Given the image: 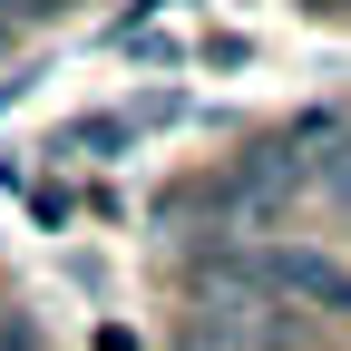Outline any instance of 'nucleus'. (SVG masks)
Here are the masks:
<instances>
[{"label": "nucleus", "mask_w": 351, "mask_h": 351, "mask_svg": "<svg viewBox=\"0 0 351 351\" xmlns=\"http://www.w3.org/2000/svg\"><path fill=\"white\" fill-rule=\"evenodd\" d=\"M225 186H234V205L254 215V225H274V215L313 186V166L293 156V137H263V147H244V156L225 166Z\"/></svg>", "instance_id": "f257e3e1"}, {"label": "nucleus", "mask_w": 351, "mask_h": 351, "mask_svg": "<svg viewBox=\"0 0 351 351\" xmlns=\"http://www.w3.org/2000/svg\"><path fill=\"white\" fill-rule=\"evenodd\" d=\"M263 283L274 293H293V302H313V313H351V263L341 254H313V244H274L263 254Z\"/></svg>", "instance_id": "f03ea898"}, {"label": "nucleus", "mask_w": 351, "mask_h": 351, "mask_svg": "<svg viewBox=\"0 0 351 351\" xmlns=\"http://www.w3.org/2000/svg\"><path fill=\"white\" fill-rule=\"evenodd\" d=\"M313 186H322V195H332V205L351 215V137H332V147L313 156Z\"/></svg>", "instance_id": "7ed1b4c3"}, {"label": "nucleus", "mask_w": 351, "mask_h": 351, "mask_svg": "<svg viewBox=\"0 0 351 351\" xmlns=\"http://www.w3.org/2000/svg\"><path fill=\"white\" fill-rule=\"evenodd\" d=\"M0 351H39V332L29 322H0Z\"/></svg>", "instance_id": "20e7f679"}, {"label": "nucleus", "mask_w": 351, "mask_h": 351, "mask_svg": "<svg viewBox=\"0 0 351 351\" xmlns=\"http://www.w3.org/2000/svg\"><path fill=\"white\" fill-rule=\"evenodd\" d=\"M20 88H29V78H0V108H10V98H20Z\"/></svg>", "instance_id": "39448f33"}, {"label": "nucleus", "mask_w": 351, "mask_h": 351, "mask_svg": "<svg viewBox=\"0 0 351 351\" xmlns=\"http://www.w3.org/2000/svg\"><path fill=\"white\" fill-rule=\"evenodd\" d=\"M332 10H351V0H332Z\"/></svg>", "instance_id": "423d86ee"}, {"label": "nucleus", "mask_w": 351, "mask_h": 351, "mask_svg": "<svg viewBox=\"0 0 351 351\" xmlns=\"http://www.w3.org/2000/svg\"><path fill=\"white\" fill-rule=\"evenodd\" d=\"M313 10H332V0H313Z\"/></svg>", "instance_id": "0eeeda50"}]
</instances>
